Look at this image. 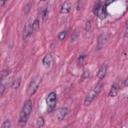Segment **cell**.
I'll use <instances>...</instances> for the list:
<instances>
[{"instance_id": "277c9868", "label": "cell", "mask_w": 128, "mask_h": 128, "mask_svg": "<svg viewBox=\"0 0 128 128\" xmlns=\"http://www.w3.org/2000/svg\"><path fill=\"white\" fill-rule=\"evenodd\" d=\"M56 103H57V94H56V92L52 91V92H50L48 94V96L46 98L47 111L48 112H52L56 107Z\"/></svg>"}, {"instance_id": "603a6c76", "label": "cell", "mask_w": 128, "mask_h": 128, "mask_svg": "<svg viewBox=\"0 0 128 128\" xmlns=\"http://www.w3.org/2000/svg\"><path fill=\"white\" fill-rule=\"evenodd\" d=\"M115 0H106L105 1V6H108L110 3H112V2H114Z\"/></svg>"}, {"instance_id": "ba28073f", "label": "cell", "mask_w": 128, "mask_h": 128, "mask_svg": "<svg viewBox=\"0 0 128 128\" xmlns=\"http://www.w3.org/2000/svg\"><path fill=\"white\" fill-rule=\"evenodd\" d=\"M33 28H32V23L31 22H27L25 27H24V30H23V39H27L30 37V35L33 33Z\"/></svg>"}, {"instance_id": "5bb4252c", "label": "cell", "mask_w": 128, "mask_h": 128, "mask_svg": "<svg viewBox=\"0 0 128 128\" xmlns=\"http://www.w3.org/2000/svg\"><path fill=\"white\" fill-rule=\"evenodd\" d=\"M85 59H86V55H84V54L79 55L78 58H77V64H78V66H82V65H84Z\"/></svg>"}, {"instance_id": "8992f818", "label": "cell", "mask_w": 128, "mask_h": 128, "mask_svg": "<svg viewBox=\"0 0 128 128\" xmlns=\"http://www.w3.org/2000/svg\"><path fill=\"white\" fill-rule=\"evenodd\" d=\"M109 40V34L104 32L102 34H100V36L98 37V40H97V49L100 50L102 48H104V46L107 44Z\"/></svg>"}, {"instance_id": "ac0fdd59", "label": "cell", "mask_w": 128, "mask_h": 128, "mask_svg": "<svg viewBox=\"0 0 128 128\" xmlns=\"http://www.w3.org/2000/svg\"><path fill=\"white\" fill-rule=\"evenodd\" d=\"M39 19L38 18H36L33 22H32V28H33V31H35V30H37L38 28H39Z\"/></svg>"}, {"instance_id": "4fadbf2b", "label": "cell", "mask_w": 128, "mask_h": 128, "mask_svg": "<svg viewBox=\"0 0 128 128\" xmlns=\"http://www.w3.org/2000/svg\"><path fill=\"white\" fill-rule=\"evenodd\" d=\"M39 16L41 17L42 20H45L46 19V17L48 16V9H47V7H42L39 10Z\"/></svg>"}, {"instance_id": "6da1fadb", "label": "cell", "mask_w": 128, "mask_h": 128, "mask_svg": "<svg viewBox=\"0 0 128 128\" xmlns=\"http://www.w3.org/2000/svg\"><path fill=\"white\" fill-rule=\"evenodd\" d=\"M31 112H32V101L27 100V101H25V103L21 109L20 115H19V121L18 122H19L20 126H24L27 123Z\"/></svg>"}, {"instance_id": "8fae6325", "label": "cell", "mask_w": 128, "mask_h": 128, "mask_svg": "<svg viewBox=\"0 0 128 128\" xmlns=\"http://www.w3.org/2000/svg\"><path fill=\"white\" fill-rule=\"evenodd\" d=\"M71 8H72V6L69 2H64L60 7V12L62 14H68L71 11Z\"/></svg>"}, {"instance_id": "ffe728a7", "label": "cell", "mask_w": 128, "mask_h": 128, "mask_svg": "<svg viewBox=\"0 0 128 128\" xmlns=\"http://www.w3.org/2000/svg\"><path fill=\"white\" fill-rule=\"evenodd\" d=\"M9 70L8 69H5V70H3L2 71V73H1V76H0V80H4V79H6L7 78V76L9 75Z\"/></svg>"}, {"instance_id": "9c48e42d", "label": "cell", "mask_w": 128, "mask_h": 128, "mask_svg": "<svg viewBox=\"0 0 128 128\" xmlns=\"http://www.w3.org/2000/svg\"><path fill=\"white\" fill-rule=\"evenodd\" d=\"M107 70H108V66L107 64H102L98 70V73H97V77L99 79V81H102V79H104V77L106 76V73H107Z\"/></svg>"}, {"instance_id": "484cf974", "label": "cell", "mask_w": 128, "mask_h": 128, "mask_svg": "<svg viewBox=\"0 0 128 128\" xmlns=\"http://www.w3.org/2000/svg\"><path fill=\"white\" fill-rule=\"evenodd\" d=\"M43 1H45V0H43Z\"/></svg>"}, {"instance_id": "2e32d148", "label": "cell", "mask_w": 128, "mask_h": 128, "mask_svg": "<svg viewBox=\"0 0 128 128\" xmlns=\"http://www.w3.org/2000/svg\"><path fill=\"white\" fill-rule=\"evenodd\" d=\"M20 83H21V79H20V78L15 79V80L13 81V83H12V88H13V89H18L19 86H20Z\"/></svg>"}, {"instance_id": "44dd1931", "label": "cell", "mask_w": 128, "mask_h": 128, "mask_svg": "<svg viewBox=\"0 0 128 128\" xmlns=\"http://www.w3.org/2000/svg\"><path fill=\"white\" fill-rule=\"evenodd\" d=\"M1 127H2V128H9V127H11V122H10L9 120H5V121L2 123Z\"/></svg>"}, {"instance_id": "7402d4cb", "label": "cell", "mask_w": 128, "mask_h": 128, "mask_svg": "<svg viewBox=\"0 0 128 128\" xmlns=\"http://www.w3.org/2000/svg\"><path fill=\"white\" fill-rule=\"evenodd\" d=\"M85 30L86 32H90L91 31V21H87L85 24Z\"/></svg>"}, {"instance_id": "7c38bea8", "label": "cell", "mask_w": 128, "mask_h": 128, "mask_svg": "<svg viewBox=\"0 0 128 128\" xmlns=\"http://www.w3.org/2000/svg\"><path fill=\"white\" fill-rule=\"evenodd\" d=\"M118 91H119V85H118V83H114V84H112V86H111V88H110V91H109V97H115L116 95H117V93H118Z\"/></svg>"}, {"instance_id": "d4e9b609", "label": "cell", "mask_w": 128, "mask_h": 128, "mask_svg": "<svg viewBox=\"0 0 128 128\" xmlns=\"http://www.w3.org/2000/svg\"><path fill=\"white\" fill-rule=\"evenodd\" d=\"M76 37H77V32H75V33H74V37H73V38H71V39H72V41H75V40H76Z\"/></svg>"}, {"instance_id": "d6986e66", "label": "cell", "mask_w": 128, "mask_h": 128, "mask_svg": "<svg viewBox=\"0 0 128 128\" xmlns=\"http://www.w3.org/2000/svg\"><path fill=\"white\" fill-rule=\"evenodd\" d=\"M66 36H67V31H66V30H62V31L58 34V39H59V40H64V39L66 38Z\"/></svg>"}, {"instance_id": "cb8c5ba5", "label": "cell", "mask_w": 128, "mask_h": 128, "mask_svg": "<svg viewBox=\"0 0 128 128\" xmlns=\"http://www.w3.org/2000/svg\"><path fill=\"white\" fill-rule=\"evenodd\" d=\"M6 2H7V0H0V7H1V6H3Z\"/></svg>"}, {"instance_id": "3957f363", "label": "cell", "mask_w": 128, "mask_h": 128, "mask_svg": "<svg viewBox=\"0 0 128 128\" xmlns=\"http://www.w3.org/2000/svg\"><path fill=\"white\" fill-rule=\"evenodd\" d=\"M40 82H41V77H39V76L34 77L30 81V83L28 85V88H27V94H28V96H32V95L35 94V92L38 90V87L40 85Z\"/></svg>"}, {"instance_id": "30bf717a", "label": "cell", "mask_w": 128, "mask_h": 128, "mask_svg": "<svg viewBox=\"0 0 128 128\" xmlns=\"http://www.w3.org/2000/svg\"><path fill=\"white\" fill-rule=\"evenodd\" d=\"M42 64H43L44 67H46V68L51 67L52 64H53V56H52L51 54L45 55L44 58H43V60H42Z\"/></svg>"}, {"instance_id": "9a60e30c", "label": "cell", "mask_w": 128, "mask_h": 128, "mask_svg": "<svg viewBox=\"0 0 128 128\" xmlns=\"http://www.w3.org/2000/svg\"><path fill=\"white\" fill-rule=\"evenodd\" d=\"M44 124H45V122H44L43 117H39V118L36 120V127L41 128V127H43V126H44Z\"/></svg>"}, {"instance_id": "e0dca14e", "label": "cell", "mask_w": 128, "mask_h": 128, "mask_svg": "<svg viewBox=\"0 0 128 128\" xmlns=\"http://www.w3.org/2000/svg\"><path fill=\"white\" fill-rule=\"evenodd\" d=\"M5 90H6V85L3 83V81H0V97L4 95Z\"/></svg>"}, {"instance_id": "52a82bcc", "label": "cell", "mask_w": 128, "mask_h": 128, "mask_svg": "<svg viewBox=\"0 0 128 128\" xmlns=\"http://www.w3.org/2000/svg\"><path fill=\"white\" fill-rule=\"evenodd\" d=\"M68 111H69V110H68L67 107H61V108H59V109L56 111L55 116H56V118H57L59 121H62V120L67 116Z\"/></svg>"}, {"instance_id": "5b68a950", "label": "cell", "mask_w": 128, "mask_h": 128, "mask_svg": "<svg viewBox=\"0 0 128 128\" xmlns=\"http://www.w3.org/2000/svg\"><path fill=\"white\" fill-rule=\"evenodd\" d=\"M105 7H106V6L101 5L100 1H98V2H97L95 5H94V9H93L94 14H95L97 17L101 18V19L106 18V17H107V12H106Z\"/></svg>"}, {"instance_id": "7a4b0ae2", "label": "cell", "mask_w": 128, "mask_h": 128, "mask_svg": "<svg viewBox=\"0 0 128 128\" xmlns=\"http://www.w3.org/2000/svg\"><path fill=\"white\" fill-rule=\"evenodd\" d=\"M102 87H103V83H102V81H99V82L95 85V87H94L93 89H91V90L89 91V93L86 95V97H85V99H84V104H85V105L91 104L92 101H93V100L98 96V94L100 93Z\"/></svg>"}]
</instances>
